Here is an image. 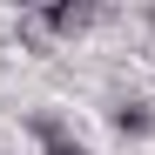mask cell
<instances>
[{
	"label": "cell",
	"mask_w": 155,
	"mask_h": 155,
	"mask_svg": "<svg viewBox=\"0 0 155 155\" xmlns=\"http://www.w3.org/2000/svg\"><path fill=\"white\" fill-rule=\"evenodd\" d=\"M47 155H94V148H88V142H74V135H68V142H47Z\"/></svg>",
	"instance_id": "cell-3"
},
{
	"label": "cell",
	"mask_w": 155,
	"mask_h": 155,
	"mask_svg": "<svg viewBox=\"0 0 155 155\" xmlns=\"http://www.w3.org/2000/svg\"><path fill=\"white\" fill-rule=\"evenodd\" d=\"M108 121H115V135H128V142H142V135H155V108L142 94H121L115 108H108Z\"/></svg>",
	"instance_id": "cell-2"
},
{
	"label": "cell",
	"mask_w": 155,
	"mask_h": 155,
	"mask_svg": "<svg viewBox=\"0 0 155 155\" xmlns=\"http://www.w3.org/2000/svg\"><path fill=\"white\" fill-rule=\"evenodd\" d=\"M94 20H101V7H94V0H47V7H41V27H47V34H61V41L88 34Z\"/></svg>",
	"instance_id": "cell-1"
}]
</instances>
